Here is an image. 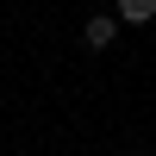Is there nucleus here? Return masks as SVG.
<instances>
[{"instance_id": "nucleus-1", "label": "nucleus", "mask_w": 156, "mask_h": 156, "mask_svg": "<svg viewBox=\"0 0 156 156\" xmlns=\"http://www.w3.org/2000/svg\"><path fill=\"white\" fill-rule=\"evenodd\" d=\"M112 37H119V12H94V19L81 25V44L87 50H106Z\"/></svg>"}, {"instance_id": "nucleus-2", "label": "nucleus", "mask_w": 156, "mask_h": 156, "mask_svg": "<svg viewBox=\"0 0 156 156\" xmlns=\"http://www.w3.org/2000/svg\"><path fill=\"white\" fill-rule=\"evenodd\" d=\"M112 12H119V25H150L156 19V0H119Z\"/></svg>"}]
</instances>
